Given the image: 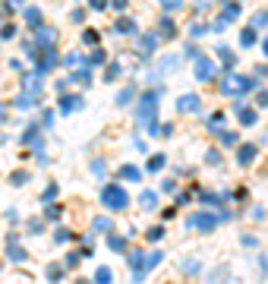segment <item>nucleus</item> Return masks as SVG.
<instances>
[{
    "instance_id": "nucleus-55",
    "label": "nucleus",
    "mask_w": 268,
    "mask_h": 284,
    "mask_svg": "<svg viewBox=\"0 0 268 284\" xmlns=\"http://www.w3.org/2000/svg\"><path fill=\"white\" fill-rule=\"evenodd\" d=\"M262 54H265V57H268V38H265V41H262Z\"/></svg>"
},
{
    "instance_id": "nucleus-1",
    "label": "nucleus",
    "mask_w": 268,
    "mask_h": 284,
    "mask_svg": "<svg viewBox=\"0 0 268 284\" xmlns=\"http://www.w3.org/2000/svg\"><path fill=\"white\" fill-rule=\"evenodd\" d=\"M155 114H158V92H149L142 95L139 108H136V117H139V123L145 126V133H158V123H155Z\"/></svg>"
},
{
    "instance_id": "nucleus-6",
    "label": "nucleus",
    "mask_w": 268,
    "mask_h": 284,
    "mask_svg": "<svg viewBox=\"0 0 268 284\" xmlns=\"http://www.w3.org/2000/svg\"><path fill=\"white\" fill-rule=\"evenodd\" d=\"M6 256H10V262H25V249H19V237L16 234H10L6 237Z\"/></svg>"
},
{
    "instance_id": "nucleus-38",
    "label": "nucleus",
    "mask_w": 268,
    "mask_h": 284,
    "mask_svg": "<svg viewBox=\"0 0 268 284\" xmlns=\"http://www.w3.org/2000/svg\"><path fill=\"white\" fill-rule=\"evenodd\" d=\"M180 6H183V0H164V10L167 13H177Z\"/></svg>"
},
{
    "instance_id": "nucleus-11",
    "label": "nucleus",
    "mask_w": 268,
    "mask_h": 284,
    "mask_svg": "<svg viewBox=\"0 0 268 284\" xmlns=\"http://www.w3.org/2000/svg\"><path fill=\"white\" fill-rule=\"evenodd\" d=\"M35 32H38V45H41V48H48V45H54V41H57V32L48 29V25H38Z\"/></svg>"
},
{
    "instance_id": "nucleus-37",
    "label": "nucleus",
    "mask_w": 268,
    "mask_h": 284,
    "mask_svg": "<svg viewBox=\"0 0 268 284\" xmlns=\"http://www.w3.org/2000/svg\"><path fill=\"white\" fill-rule=\"evenodd\" d=\"M48 278L60 281V278H63V265H51V269H48Z\"/></svg>"
},
{
    "instance_id": "nucleus-54",
    "label": "nucleus",
    "mask_w": 268,
    "mask_h": 284,
    "mask_svg": "<svg viewBox=\"0 0 268 284\" xmlns=\"http://www.w3.org/2000/svg\"><path fill=\"white\" fill-rule=\"evenodd\" d=\"M126 3L129 0H110V6H117V10H126Z\"/></svg>"
},
{
    "instance_id": "nucleus-45",
    "label": "nucleus",
    "mask_w": 268,
    "mask_h": 284,
    "mask_svg": "<svg viewBox=\"0 0 268 284\" xmlns=\"http://www.w3.org/2000/svg\"><path fill=\"white\" fill-rule=\"evenodd\" d=\"M79 60H82L79 54H70V57H63V63H66V66H70V70H73V66H76V63H79Z\"/></svg>"
},
{
    "instance_id": "nucleus-52",
    "label": "nucleus",
    "mask_w": 268,
    "mask_h": 284,
    "mask_svg": "<svg viewBox=\"0 0 268 284\" xmlns=\"http://www.w3.org/2000/svg\"><path fill=\"white\" fill-rule=\"evenodd\" d=\"M161 189H164V193H174V189H177V180H164Z\"/></svg>"
},
{
    "instance_id": "nucleus-32",
    "label": "nucleus",
    "mask_w": 268,
    "mask_h": 284,
    "mask_svg": "<svg viewBox=\"0 0 268 284\" xmlns=\"http://www.w3.org/2000/svg\"><path fill=\"white\" fill-rule=\"evenodd\" d=\"M227 25H230V19H224V16H218V19L212 22V29H209V32H227Z\"/></svg>"
},
{
    "instance_id": "nucleus-14",
    "label": "nucleus",
    "mask_w": 268,
    "mask_h": 284,
    "mask_svg": "<svg viewBox=\"0 0 268 284\" xmlns=\"http://www.w3.org/2000/svg\"><path fill=\"white\" fill-rule=\"evenodd\" d=\"M114 32H117V35H136V22L133 19H120L114 25Z\"/></svg>"
},
{
    "instance_id": "nucleus-30",
    "label": "nucleus",
    "mask_w": 268,
    "mask_h": 284,
    "mask_svg": "<svg viewBox=\"0 0 268 284\" xmlns=\"http://www.w3.org/2000/svg\"><path fill=\"white\" fill-rule=\"evenodd\" d=\"M139 202L145 205V209H155V205H158V196H155V193H149V189H145V193L139 196Z\"/></svg>"
},
{
    "instance_id": "nucleus-28",
    "label": "nucleus",
    "mask_w": 268,
    "mask_h": 284,
    "mask_svg": "<svg viewBox=\"0 0 268 284\" xmlns=\"http://www.w3.org/2000/svg\"><path fill=\"white\" fill-rule=\"evenodd\" d=\"M105 60H107V54H105L101 48H95V51H92V57H89V66H101Z\"/></svg>"
},
{
    "instance_id": "nucleus-9",
    "label": "nucleus",
    "mask_w": 268,
    "mask_h": 284,
    "mask_svg": "<svg viewBox=\"0 0 268 284\" xmlns=\"http://www.w3.org/2000/svg\"><path fill=\"white\" fill-rule=\"evenodd\" d=\"M82 105H85L82 95H63V101H60V111H63V114H73V111H79Z\"/></svg>"
},
{
    "instance_id": "nucleus-33",
    "label": "nucleus",
    "mask_w": 268,
    "mask_h": 284,
    "mask_svg": "<svg viewBox=\"0 0 268 284\" xmlns=\"http://www.w3.org/2000/svg\"><path fill=\"white\" fill-rule=\"evenodd\" d=\"M10 183H13V186H22V183H29V174H25V170H16V174L10 177Z\"/></svg>"
},
{
    "instance_id": "nucleus-8",
    "label": "nucleus",
    "mask_w": 268,
    "mask_h": 284,
    "mask_svg": "<svg viewBox=\"0 0 268 284\" xmlns=\"http://www.w3.org/2000/svg\"><path fill=\"white\" fill-rule=\"evenodd\" d=\"M177 108L183 111V114H196V111L202 108V101H199V95H183V98L177 101Z\"/></svg>"
},
{
    "instance_id": "nucleus-18",
    "label": "nucleus",
    "mask_w": 268,
    "mask_h": 284,
    "mask_svg": "<svg viewBox=\"0 0 268 284\" xmlns=\"http://www.w3.org/2000/svg\"><path fill=\"white\" fill-rule=\"evenodd\" d=\"M120 177H126V180H133V183H136V180L142 177V170L136 165H123V168H120Z\"/></svg>"
},
{
    "instance_id": "nucleus-10",
    "label": "nucleus",
    "mask_w": 268,
    "mask_h": 284,
    "mask_svg": "<svg viewBox=\"0 0 268 284\" xmlns=\"http://www.w3.org/2000/svg\"><path fill=\"white\" fill-rule=\"evenodd\" d=\"M253 161H256V145H240L237 165H240V168H246V165H253Z\"/></svg>"
},
{
    "instance_id": "nucleus-16",
    "label": "nucleus",
    "mask_w": 268,
    "mask_h": 284,
    "mask_svg": "<svg viewBox=\"0 0 268 284\" xmlns=\"http://www.w3.org/2000/svg\"><path fill=\"white\" fill-rule=\"evenodd\" d=\"M218 54H221V63H224V70H230V66L237 63V54H233L230 48H218Z\"/></svg>"
},
{
    "instance_id": "nucleus-34",
    "label": "nucleus",
    "mask_w": 268,
    "mask_h": 284,
    "mask_svg": "<svg viewBox=\"0 0 268 284\" xmlns=\"http://www.w3.org/2000/svg\"><path fill=\"white\" fill-rule=\"evenodd\" d=\"M218 136H221V142H224V145H237V142H240V136H237V133H224V130H221Z\"/></svg>"
},
{
    "instance_id": "nucleus-12",
    "label": "nucleus",
    "mask_w": 268,
    "mask_h": 284,
    "mask_svg": "<svg viewBox=\"0 0 268 284\" xmlns=\"http://www.w3.org/2000/svg\"><path fill=\"white\" fill-rule=\"evenodd\" d=\"M22 16H25V22H29V29H38V25H41V10H38V6H25Z\"/></svg>"
},
{
    "instance_id": "nucleus-15",
    "label": "nucleus",
    "mask_w": 268,
    "mask_h": 284,
    "mask_svg": "<svg viewBox=\"0 0 268 284\" xmlns=\"http://www.w3.org/2000/svg\"><path fill=\"white\" fill-rule=\"evenodd\" d=\"M133 98H136V85H126V89L117 95V105H120V108H126V105H129Z\"/></svg>"
},
{
    "instance_id": "nucleus-4",
    "label": "nucleus",
    "mask_w": 268,
    "mask_h": 284,
    "mask_svg": "<svg viewBox=\"0 0 268 284\" xmlns=\"http://www.w3.org/2000/svg\"><path fill=\"white\" fill-rule=\"evenodd\" d=\"M218 221H221V215H209V212H199V215H189L186 218V227L189 230H202V234H209V230L218 227Z\"/></svg>"
},
{
    "instance_id": "nucleus-26",
    "label": "nucleus",
    "mask_w": 268,
    "mask_h": 284,
    "mask_svg": "<svg viewBox=\"0 0 268 284\" xmlns=\"http://www.w3.org/2000/svg\"><path fill=\"white\" fill-rule=\"evenodd\" d=\"M32 105H35V95H29V92H22L19 98H16V108H19V111H25V108H32Z\"/></svg>"
},
{
    "instance_id": "nucleus-5",
    "label": "nucleus",
    "mask_w": 268,
    "mask_h": 284,
    "mask_svg": "<svg viewBox=\"0 0 268 284\" xmlns=\"http://www.w3.org/2000/svg\"><path fill=\"white\" fill-rule=\"evenodd\" d=\"M35 60H38V76H48L51 70L57 66V51H54V45H48V48H41L38 54H35Z\"/></svg>"
},
{
    "instance_id": "nucleus-44",
    "label": "nucleus",
    "mask_w": 268,
    "mask_h": 284,
    "mask_svg": "<svg viewBox=\"0 0 268 284\" xmlns=\"http://www.w3.org/2000/svg\"><path fill=\"white\" fill-rule=\"evenodd\" d=\"M79 259H82V253H70V256H66V265L73 269V265H79Z\"/></svg>"
},
{
    "instance_id": "nucleus-46",
    "label": "nucleus",
    "mask_w": 268,
    "mask_h": 284,
    "mask_svg": "<svg viewBox=\"0 0 268 284\" xmlns=\"http://www.w3.org/2000/svg\"><path fill=\"white\" fill-rule=\"evenodd\" d=\"M256 105H262V108H268V89L256 95Z\"/></svg>"
},
{
    "instance_id": "nucleus-35",
    "label": "nucleus",
    "mask_w": 268,
    "mask_h": 284,
    "mask_svg": "<svg viewBox=\"0 0 268 284\" xmlns=\"http://www.w3.org/2000/svg\"><path fill=\"white\" fill-rule=\"evenodd\" d=\"M177 66H180V60H177V57H167V60L161 63V73H170V70H177Z\"/></svg>"
},
{
    "instance_id": "nucleus-49",
    "label": "nucleus",
    "mask_w": 268,
    "mask_h": 284,
    "mask_svg": "<svg viewBox=\"0 0 268 284\" xmlns=\"http://www.w3.org/2000/svg\"><path fill=\"white\" fill-rule=\"evenodd\" d=\"M205 161H209V165H218V161H221V155H218V152H214V149H212L209 155H205Z\"/></svg>"
},
{
    "instance_id": "nucleus-42",
    "label": "nucleus",
    "mask_w": 268,
    "mask_h": 284,
    "mask_svg": "<svg viewBox=\"0 0 268 284\" xmlns=\"http://www.w3.org/2000/svg\"><path fill=\"white\" fill-rule=\"evenodd\" d=\"M199 199H202V202H209V205H221V199H218V196H212V193H202Z\"/></svg>"
},
{
    "instance_id": "nucleus-40",
    "label": "nucleus",
    "mask_w": 268,
    "mask_h": 284,
    "mask_svg": "<svg viewBox=\"0 0 268 284\" xmlns=\"http://www.w3.org/2000/svg\"><path fill=\"white\" fill-rule=\"evenodd\" d=\"M95 230H101V234L110 230V218H98V221H95Z\"/></svg>"
},
{
    "instance_id": "nucleus-36",
    "label": "nucleus",
    "mask_w": 268,
    "mask_h": 284,
    "mask_svg": "<svg viewBox=\"0 0 268 284\" xmlns=\"http://www.w3.org/2000/svg\"><path fill=\"white\" fill-rule=\"evenodd\" d=\"M29 230H32V234H41V230H45V218H32L29 221Z\"/></svg>"
},
{
    "instance_id": "nucleus-31",
    "label": "nucleus",
    "mask_w": 268,
    "mask_h": 284,
    "mask_svg": "<svg viewBox=\"0 0 268 284\" xmlns=\"http://www.w3.org/2000/svg\"><path fill=\"white\" fill-rule=\"evenodd\" d=\"M120 70H123L120 63H110V66H107V73H105V82H114L117 76H120Z\"/></svg>"
},
{
    "instance_id": "nucleus-17",
    "label": "nucleus",
    "mask_w": 268,
    "mask_h": 284,
    "mask_svg": "<svg viewBox=\"0 0 268 284\" xmlns=\"http://www.w3.org/2000/svg\"><path fill=\"white\" fill-rule=\"evenodd\" d=\"M224 120H227V117H224V111H214V114L209 117V130H212V133H221V123H224Z\"/></svg>"
},
{
    "instance_id": "nucleus-7",
    "label": "nucleus",
    "mask_w": 268,
    "mask_h": 284,
    "mask_svg": "<svg viewBox=\"0 0 268 284\" xmlns=\"http://www.w3.org/2000/svg\"><path fill=\"white\" fill-rule=\"evenodd\" d=\"M212 76H214V63H212L209 57H199L196 60V79L205 82V79H212Z\"/></svg>"
},
{
    "instance_id": "nucleus-3",
    "label": "nucleus",
    "mask_w": 268,
    "mask_h": 284,
    "mask_svg": "<svg viewBox=\"0 0 268 284\" xmlns=\"http://www.w3.org/2000/svg\"><path fill=\"white\" fill-rule=\"evenodd\" d=\"M101 205L110 212H123L126 205H129V196H126V189L120 186V183H107L105 189H101Z\"/></svg>"
},
{
    "instance_id": "nucleus-48",
    "label": "nucleus",
    "mask_w": 268,
    "mask_h": 284,
    "mask_svg": "<svg viewBox=\"0 0 268 284\" xmlns=\"http://www.w3.org/2000/svg\"><path fill=\"white\" fill-rule=\"evenodd\" d=\"M164 237V227H152L149 230V240H161Z\"/></svg>"
},
{
    "instance_id": "nucleus-47",
    "label": "nucleus",
    "mask_w": 268,
    "mask_h": 284,
    "mask_svg": "<svg viewBox=\"0 0 268 284\" xmlns=\"http://www.w3.org/2000/svg\"><path fill=\"white\" fill-rule=\"evenodd\" d=\"M209 32V25H193V38H202Z\"/></svg>"
},
{
    "instance_id": "nucleus-51",
    "label": "nucleus",
    "mask_w": 268,
    "mask_h": 284,
    "mask_svg": "<svg viewBox=\"0 0 268 284\" xmlns=\"http://www.w3.org/2000/svg\"><path fill=\"white\" fill-rule=\"evenodd\" d=\"M89 6H92V10H105L107 0H89Z\"/></svg>"
},
{
    "instance_id": "nucleus-53",
    "label": "nucleus",
    "mask_w": 268,
    "mask_h": 284,
    "mask_svg": "<svg viewBox=\"0 0 268 284\" xmlns=\"http://www.w3.org/2000/svg\"><path fill=\"white\" fill-rule=\"evenodd\" d=\"M0 35H3V38H13V35H16V25H6V29L0 32Z\"/></svg>"
},
{
    "instance_id": "nucleus-20",
    "label": "nucleus",
    "mask_w": 268,
    "mask_h": 284,
    "mask_svg": "<svg viewBox=\"0 0 268 284\" xmlns=\"http://www.w3.org/2000/svg\"><path fill=\"white\" fill-rule=\"evenodd\" d=\"M224 3H227V6H224V13H221V16H224V19H230V22H233V19L240 16V3H233V0H224Z\"/></svg>"
},
{
    "instance_id": "nucleus-58",
    "label": "nucleus",
    "mask_w": 268,
    "mask_h": 284,
    "mask_svg": "<svg viewBox=\"0 0 268 284\" xmlns=\"http://www.w3.org/2000/svg\"><path fill=\"white\" fill-rule=\"evenodd\" d=\"M0 120H3V108H0Z\"/></svg>"
},
{
    "instance_id": "nucleus-27",
    "label": "nucleus",
    "mask_w": 268,
    "mask_h": 284,
    "mask_svg": "<svg viewBox=\"0 0 268 284\" xmlns=\"http://www.w3.org/2000/svg\"><path fill=\"white\" fill-rule=\"evenodd\" d=\"M70 79H73V82H79V85H89V82H92V66H89V70H79V73H73Z\"/></svg>"
},
{
    "instance_id": "nucleus-57",
    "label": "nucleus",
    "mask_w": 268,
    "mask_h": 284,
    "mask_svg": "<svg viewBox=\"0 0 268 284\" xmlns=\"http://www.w3.org/2000/svg\"><path fill=\"white\" fill-rule=\"evenodd\" d=\"M259 76H268V66H262V70H259Z\"/></svg>"
},
{
    "instance_id": "nucleus-19",
    "label": "nucleus",
    "mask_w": 268,
    "mask_h": 284,
    "mask_svg": "<svg viewBox=\"0 0 268 284\" xmlns=\"http://www.w3.org/2000/svg\"><path fill=\"white\" fill-rule=\"evenodd\" d=\"M139 48L145 51V54H152V51L158 48V35H142V38H139Z\"/></svg>"
},
{
    "instance_id": "nucleus-22",
    "label": "nucleus",
    "mask_w": 268,
    "mask_h": 284,
    "mask_svg": "<svg viewBox=\"0 0 268 284\" xmlns=\"http://www.w3.org/2000/svg\"><path fill=\"white\" fill-rule=\"evenodd\" d=\"M164 165H167V155H164V152H158V155H152V158H149V170H161Z\"/></svg>"
},
{
    "instance_id": "nucleus-50",
    "label": "nucleus",
    "mask_w": 268,
    "mask_h": 284,
    "mask_svg": "<svg viewBox=\"0 0 268 284\" xmlns=\"http://www.w3.org/2000/svg\"><path fill=\"white\" fill-rule=\"evenodd\" d=\"M54 196H57V186H54V183H51V186L45 189V202H51V199H54Z\"/></svg>"
},
{
    "instance_id": "nucleus-25",
    "label": "nucleus",
    "mask_w": 268,
    "mask_h": 284,
    "mask_svg": "<svg viewBox=\"0 0 268 284\" xmlns=\"http://www.w3.org/2000/svg\"><path fill=\"white\" fill-rule=\"evenodd\" d=\"M158 29H161V38H170V35H174V32H177V29H174V22H170V16H164Z\"/></svg>"
},
{
    "instance_id": "nucleus-23",
    "label": "nucleus",
    "mask_w": 268,
    "mask_h": 284,
    "mask_svg": "<svg viewBox=\"0 0 268 284\" xmlns=\"http://www.w3.org/2000/svg\"><path fill=\"white\" fill-rule=\"evenodd\" d=\"M259 41V35H256V29H243V35H240V45L243 48H253Z\"/></svg>"
},
{
    "instance_id": "nucleus-29",
    "label": "nucleus",
    "mask_w": 268,
    "mask_h": 284,
    "mask_svg": "<svg viewBox=\"0 0 268 284\" xmlns=\"http://www.w3.org/2000/svg\"><path fill=\"white\" fill-rule=\"evenodd\" d=\"M107 243H110V249H114V253H123V249H126V240H123V237H117V234H110V237H107Z\"/></svg>"
},
{
    "instance_id": "nucleus-41",
    "label": "nucleus",
    "mask_w": 268,
    "mask_h": 284,
    "mask_svg": "<svg viewBox=\"0 0 268 284\" xmlns=\"http://www.w3.org/2000/svg\"><path fill=\"white\" fill-rule=\"evenodd\" d=\"M45 218L57 221V218H60V205H51V209H45Z\"/></svg>"
},
{
    "instance_id": "nucleus-21",
    "label": "nucleus",
    "mask_w": 268,
    "mask_h": 284,
    "mask_svg": "<svg viewBox=\"0 0 268 284\" xmlns=\"http://www.w3.org/2000/svg\"><path fill=\"white\" fill-rule=\"evenodd\" d=\"M237 114H240V123H243V126H253V123H256V111H249V108H237Z\"/></svg>"
},
{
    "instance_id": "nucleus-24",
    "label": "nucleus",
    "mask_w": 268,
    "mask_h": 284,
    "mask_svg": "<svg viewBox=\"0 0 268 284\" xmlns=\"http://www.w3.org/2000/svg\"><path fill=\"white\" fill-rule=\"evenodd\" d=\"M110 278H114V272H110L107 265H101V269L95 272V281H98V284H110Z\"/></svg>"
},
{
    "instance_id": "nucleus-56",
    "label": "nucleus",
    "mask_w": 268,
    "mask_h": 284,
    "mask_svg": "<svg viewBox=\"0 0 268 284\" xmlns=\"http://www.w3.org/2000/svg\"><path fill=\"white\" fill-rule=\"evenodd\" d=\"M25 3V0H10V6H22Z\"/></svg>"
},
{
    "instance_id": "nucleus-59",
    "label": "nucleus",
    "mask_w": 268,
    "mask_h": 284,
    "mask_svg": "<svg viewBox=\"0 0 268 284\" xmlns=\"http://www.w3.org/2000/svg\"><path fill=\"white\" fill-rule=\"evenodd\" d=\"M265 16H268V13H265Z\"/></svg>"
},
{
    "instance_id": "nucleus-43",
    "label": "nucleus",
    "mask_w": 268,
    "mask_h": 284,
    "mask_svg": "<svg viewBox=\"0 0 268 284\" xmlns=\"http://www.w3.org/2000/svg\"><path fill=\"white\" fill-rule=\"evenodd\" d=\"M105 168H107V165H105V161H101V158H98V161H92V170H95V174H98V177L105 174Z\"/></svg>"
},
{
    "instance_id": "nucleus-39",
    "label": "nucleus",
    "mask_w": 268,
    "mask_h": 284,
    "mask_svg": "<svg viewBox=\"0 0 268 284\" xmlns=\"http://www.w3.org/2000/svg\"><path fill=\"white\" fill-rule=\"evenodd\" d=\"M82 41H85V45H98V35H95L92 29H85L82 32Z\"/></svg>"
},
{
    "instance_id": "nucleus-2",
    "label": "nucleus",
    "mask_w": 268,
    "mask_h": 284,
    "mask_svg": "<svg viewBox=\"0 0 268 284\" xmlns=\"http://www.w3.org/2000/svg\"><path fill=\"white\" fill-rule=\"evenodd\" d=\"M256 89H259V82L249 79V76H224L221 79V95H227V98H237V95H246Z\"/></svg>"
},
{
    "instance_id": "nucleus-13",
    "label": "nucleus",
    "mask_w": 268,
    "mask_h": 284,
    "mask_svg": "<svg viewBox=\"0 0 268 284\" xmlns=\"http://www.w3.org/2000/svg\"><path fill=\"white\" fill-rule=\"evenodd\" d=\"M35 142H41V126H29L22 133V145H35Z\"/></svg>"
}]
</instances>
